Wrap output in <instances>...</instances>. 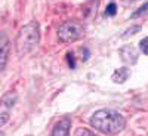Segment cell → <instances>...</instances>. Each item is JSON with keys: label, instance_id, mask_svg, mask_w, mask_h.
Listing matches in <instances>:
<instances>
[{"label": "cell", "instance_id": "obj_1", "mask_svg": "<svg viewBox=\"0 0 148 136\" xmlns=\"http://www.w3.org/2000/svg\"><path fill=\"white\" fill-rule=\"evenodd\" d=\"M90 124L92 127L105 135H116L125 129L126 120L120 113L114 109H99L93 113L90 118Z\"/></svg>", "mask_w": 148, "mask_h": 136}, {"label": "cell", "instance_id": "obj_2", "mask_svg": "<svg viewBox=\"0 0 148 136\" xmlns=\"http://www.w3.org/2000/svg\"><path fill=\"white\" fill-rule=\"evenodd\" d=\"M40 40V31H39V24L36 21L28 22L27 25H24L15 40V47H16V53L18 56H27L31 53L36 46L39 44Z\"/></svg>", "mask_w": 148, "mask_h": 136}, {"label": "cell", "instance_id": "obj_3", "mask_svg": "<svg viewBox=\"0 0 148 136\" xmlns=\"http://www.w3.org/2000/svg\"><path fill=\"white\" fill-rule=\"evenodd\" d=\"M84 34V27L79 21H65L58 28V39L62 43H73Z\"/></svg>", "mask_w": 148, "mask_h": 136}, {"label": "cell", "instance_id": "obj_4", "mask_svg": "<svg viewBox=\"0 0 148 136\" xmlns=\"http://www.w3.org/2000/svg\"><path fill=\"white\" fill-rule=\"evenodd\" d=\"M15 101H16V95L15 93H6L3 98H2V121H0V124L5 126L6 121L9 118V109L15 105Z\"/></svg>", "mask_w": 148, "mask_h": 136}, {"label": "cell", "instance_id": "obj_5", "mask_svg": "<svg viewBox=\"0 0 148 136\" xmlns=\"http://www.w3.org/2000/svg\"><path fill=\"white\" fill-rule=\"evenodd\" d=\"M70 127H71V121L68 118H62V120H59L55 124L51 136H68Z\"/></svg>", "mask_w": 148, "mask_h": 136}, {"label": "cell", "instance_id": "obj_6", "mask_svg": "<svg viewBox=\"0 0 148 136\" xmlns=\"http://www.w3.org/2000/svg\"><path fill=\"white\" fill-rule=\"evenodd\" d=\"M0 49H2V53H0V68H2V71H3L5 67H6V62H8V56H9V40H8V37L5 36V33L2 34Z\"/></svg>", "mask_w": 148, "mask_h": 136}, {"label": "cell", "instance_id": "obj_7", "mask_svg": "<svg viewBox=\"0 0 148 136\" xmlns=\"http://www.w3.org/2000/svg\"><path fill=\"white\" fill-rule=\"evenodd\" d=\"M120 55H121L123 61L130 62V64H135V62H136V59H138V53H136V51H135L132 46L123 47L121 51H120Z\"/></svg>", "mask_w": 148, "mask_h": 136}, {"label": "cell", "instance_id": "obj_8", "mask_svg": "<svg viewBox=\"0 0 148 136\" xmlns=\"http://www.w3.org/2000/svg\"><path fill=\"white\" fill-rule=\"evenodd\" d=\"M127 77H129V70L127 68H119V70H116L114 72H113V81L114 83H125L126 80H127Z\"/></svg>", "mask_w": 148, "mask_h": 136}, {"label": "cell", "instance_id": "obj_9", "mask_svg": "<svg viewBox=\"0 0 148 136\" xmlns=\"http://www.w3.org/2000/svg\"><path fill=\"white\" fill-rule=\"evenodd\" d=\"M76 136H96V135H93L90 130L84 129V127H79V129L76 130Z\"/></svg>", "mask_w": 148, "mask_h": 136}, {"label": "cell", "instance_id": "obj_10", "mask_svg": "<svg viewBox=\"0 0 148 136\" xmlns=\"http://www.w3.org/2000/svg\"><path fill=\"white\" fill-rule=\"evenodd\" d=\"M139 49L142 51L144 55H148V37H145V39L139 42Z\"/></svg>", "mask_w": 148, "mask_h": 136}, {"label": "cell", "instance_id": "obj_11", "mask_svg": "<svg viewBox=\"0 0 148 136\" xmlns=\"http://www.w3.org/2000/svg\"><path fill=\"white\" fill-rule=\"evenodd\" d=\"M147 10H148V2H147L145 5H142V6H141V8H139V9H138L136 12H133V15H132V18H138L139 15H142V14H145V12H147Z\"/></svg>", "mask_w": 148, "mask_h": 136}, {"label": "cell", "instance_id": "obj_12", "mask_svg": "<svg viewBox=\"0 0 148 136\" xmlns=\"http://www.w3.org/2000/svg\"><path fill=\"white\" fill-rule=\"evenodd\" d=\"M105 15H107V16L116 15V3H110V5H108V8H107V10H105Z\"/></svg>", "mask_w": 148, "mask_h": 136}, {"label": "cell", "instance_id": "obj_13", "mask_svg": "<svg viewBox=\"0 0 148 136\" xmlns=\"http://www.w3.org/2000/svg\"><path fill=\"white\" fill-rule=\"evenodd\" d=\"M125 2H135V0H125Z\"/></svg>", "mask_w": 148, "mask_h": 136}]
</instances>
